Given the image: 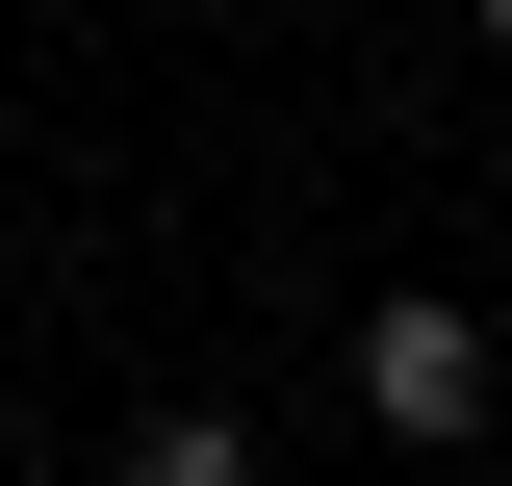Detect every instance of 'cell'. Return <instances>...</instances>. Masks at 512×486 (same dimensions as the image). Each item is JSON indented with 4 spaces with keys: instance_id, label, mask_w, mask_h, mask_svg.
<instances>
[{
    "instance_id": "1",
    "label": "cell",
    "mask_w": 512,
    "mask_h": 486,
    "mask_svg": "<svg viewBox=\"0 0 512 486\" xmlns=\"http://www.w3.org/2000/svg\"><path fill=\"white\" fill-rule=\"evenodd\" d=\"M487 384H512V333H487L461 282H384V307H359V410L410 435V461H436V435H487Z\"/></svg>"
},
{
    "instance_id": "2",
    "label": "cell",
    "mask_w": 512,
    "mask_h": 486,
    "mask_svg": "<svg viewBox=\"0 0 512 486\" xmlns=\"http://www.w3.org/2000/svg\"><path fill=\"white\" fill-rule=\"evenodd\" d=\"M103 486H256V435H231V410H154V435H128Z\"/></svg>"
},
{
    "instance_id": "3",
    "label": "cell",
    "mask_w": 512,
    "mask_h": 486,
    "mask_svg": "<svg viewBox=\"0 0 512 486\" xmlns=\"http://www.w3.org/2000/svg\"><path fill=\"white\" fill-rule=\"evenodd\" d=\"M461 26H487V52H512V0H461Z\"/></svg>"
}]
</instances>
